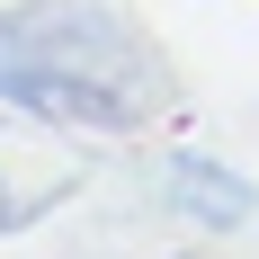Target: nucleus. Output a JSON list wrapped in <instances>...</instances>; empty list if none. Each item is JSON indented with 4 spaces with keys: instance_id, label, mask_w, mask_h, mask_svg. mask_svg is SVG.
<instances>
[{
    "instance_id": "f257e3e1",
    "label": "nucleus",
    "mask_w": 259,
    "mask_h": 259,
    "mask_svg": "<svg viewBox=\"0 0 259 259\" xmlns=\"http://www.w3.org/2000/svg\"><path fill=\"white\" fill-rule=\"evenodd\" d=\"M0 99L54 125L143 134L170 116V72L107 0H18L0 9Z\"/></svg>"
},
{
    "instance_id": "f03ea898",
    "label": "nucleus",
    "mask_w": 259,
    "mask_h": 259,
    "mask_svg": "<svg viewBox=\"0 0 259 259\" xmlns=\"http://www.w3.org/2000/svg\"><path fill=\"white\" fill-rule=\"evenodd\" d=\"M170 188L197 224H250V179L214 170V161H170Z\"/></svg>"
}]
</instances>
